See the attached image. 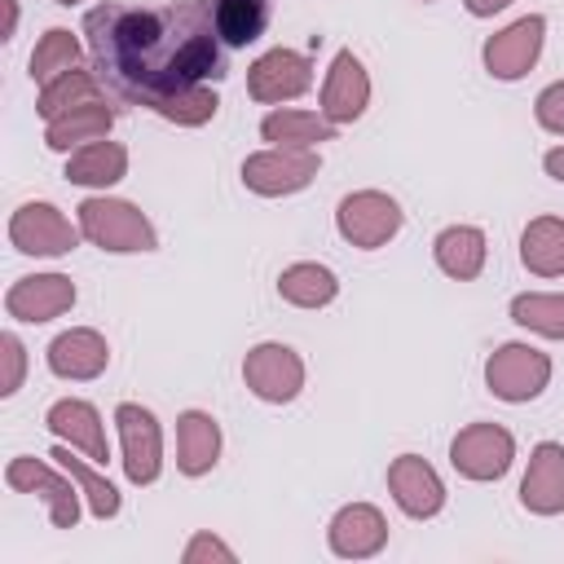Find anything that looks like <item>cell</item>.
<instances>
[{
  "instance_id": "cell-26",
  "label": "cell",
  "mask_w": 564,
  "mask_h": 564,
  "mask_svg": "<svg viewBox=\"0 0 564 564\" xmlns=\"http://www.w3.org/2000/svg\"><path fill=\"white\" fill-rule=\"evenodd\" d=\"M278 295L295 308H326L339 295V278L317 260H295L278 273Z\"/></svg>"
},
{
  "instance_id": "cell-27",
  "label": "cell",
  "mask_w": 564,
  "mask_h": 564,
  "mask_svg": "<svg viewBox=\"0 0 564 564\" xmlns=\"http://www.w3.org/2000/svg\"><path fill=\"white\" fill-rule=\"evenodd\" d=\"M212 13H216L220 44L247 48V44H256L264 35L269 13H273V0H212Z\"/></svg>"
},
{
  "instance_id": "cell-16",
  "label": "cell",
  "mask_w": 564,
  "mask_h": 564,
  "mask_svg": "<svg viewBox=\"0 0 564 564\" xmlns=\"http://www.w3.org/2000/svg\"><path fill=\"white\" fill-rule=\"evenodd\" d=\"M370 106V75L352 48H339L322 79V115L330 123H352Z\"/></svg>"
},
{
  "instance_id": "cell-39",
  "label": "cell",
  "mask_w": 564,
  "mask_h": 564,
  "mask_svg": "<svg viewBox=\"0 0 564 564\" xmlns=\"http://www.w3.org/2000/svg\"><path fill=\"white\" fill-rule=\"evenodd\" d=\"M53 4H79V0H53Z\"/></svg>"
},
{
  "instance_id": "cell-30",
  "label": "cell",
  "mask_w": 564,
  "mask_h": 564,
  "mask_svg": "<svg viewBox=\"0 0 564 564\" xmlns=\"http://www.w3.org/2000/svg\"><path fill=\"white\" fill-rule=\"evenodd\" d=\"M511 322L542 339H564V295L560 291H520L511 300Z\"/></svg>"
},
{
  "instance_id": "cell-31",
  "label": "cell",
  "mask_w": 564,
  "mask_h": 564,
  "mask_svg": "<svg viewBox=\"0 0 564 564\" xmlns=\"http://www.w3.org/2000/svg\"><path fill=\"white\" fill-rule=\"evenodd\" d=\"M79 57H84L79 35H70L66 26H48V31L40 35L35 53H31V79H35V84H48V79H57V75L75 70V66H79Z\"/></svg>"
},
{
  "instance_id": "cell-13",
  "label": "cell",
  "mask_w": 564,
  "mask_h": 564,
  "mask_svg": "<svg viewBox=\"0 0 564 564\" xmlns=\"http://www.w3.org/2000/svg\"><path fill=\"white\" fill-rule=\"evenodd\" d=\"M388 494L410 520H432L445 507V480L419 454H397L388 463Z\"/></svg>"
},
{
  "instance_id": "cell-23",
  "label": "cell",
  "mask_w": 564,
  "mask_h": 564,
  "mask_svg": "<svg viewBox=\"0 0 564 564\" xmlns=\"http://www.w3.org/2000/svg\"><path fill=\"white\" fill-rule=\"evenodd\" d=\"M432 256H436V264H441L445 278L471 282V278H480V269H485L489 242H485V234H480L476 225H445V229L436 234V242H432Z\"/></svg>"
},
{
  "instance_id": "cell-10",
  "label": "cell",
  "mask_w": 564,
  "mask_h": 564,
  "mask_svg": "<svg viewBox=\"0 0 564 564\" xmlns=\"http://www.w3.org/2000/svg\"><path fill=\"white\" fill-rule=\"evenodd\" d=\"M542 44H546V18L542 13H529V18H516L511 26H502L498 35L485 40L480 57H485V70L502 84L511 79H524L538 57H542Z\"/></svg>"
},
{
  "instance_id": "cell-35",
  "label": "cell",
  "mask_w": 564,
  "mask_h": 564,
  "mask_svg": "<svg viewBox=\"0 0 564 564\" xmlns=\"http://www.w3.org/2000/svg\"><path fill=\"white\" fill-rule=\"evenodd\" d=\"M181 560H185V564H203V560H220V564H234L238 555H234V546H229V542H220L216 533H194V538L185 542Z\"/></svg>"
},
{
  "instance_id": "cell-11",
  "label": "cell",
  "mask_w": 564,
  "mask_h": 564,
  "mask_svg": "<svg viewBox=\"0 0 564 564\" xmlns=\"http://www.w3.org/2000/svg\"><path fill=\"white\" fill-rule=\"evenodd\" d=\"M79 238H84L79 225H70L62 216V207H53V203H22L9 216V242L22 256H48V260H57V256L75 251Z\"/></svg>"
},
{
  "instance_id": "cell-21",
  "label": "cell",
  "mask_w": 564,
  "mask_h": 564,
  "mask_svg": "<svg viewBox=\"0 0 564 564\" xmlns=\"http://www.w3.org/2000/svg\"><path fill=\"white\" fill-rule=\"evenodd\" d=\"M123 176H128V150L110 137L88 141V145L70 150V159H66V181L84 185V189H110Z\"/></svg>"
},
{
  "instance_id": "cell-14",
  "label": "cell",
  "mask_w": 564,
  "mask_h": 564,
  "mask_svg": "<svg viewBox=\"0 0 564 564\" xmlns=\"http://www.w3.org/2000/svg\"><path fill=\"white\" fill-rule=\"evenodd\" d=\"M70 304H75V282L66 273H31L4 291V313L13 322H31V326L70 313Z\"/></svg>"
},
{
  "instance_id": "cell-33",
  "label": "cell",
  "mask_w": 564,
  "mask_h": 564,
  "mask_svg": "<svg viewBox=\"0 0 564 564\" xmlns=\"http://www.w3.org/2000/svg\"><path fill=\"white\" fill-rule=\"evenodd\" d=\"M533 119H538L546 132L564 137V79H555V84H546V88L538 93V101H533Z\"/></svg>"
},
{
  "instance_id": "cell-24",
  "label": "cell",
  "mask_w": 564,
  "mask_h": 564,
  "mask_svg": "<svg viewBox=\"0 0 564 564\" xmlns=\"http://www.w3.org/2000/svg\"><path fill=\"white\" fill-rule=\"evenodd\" d=\"M260 137L269 145H291V150H317L322 141L335 137V123L317 110H291V106H278L260 119Z\"/></svg>"
},
{
  "instance_id": "cell-28",
  "label": "cell",
  "mask_w": 564,
  "mask_h": 564,
  "mask_svg": "<svg viewBox=\"0 0 564 564\" xmlns=\"http://www.w3.org/2000/svg\"><path fill=\"white\" fill-rule=\"evenodd\" d=\"M101 88H106V84L97 79V70L75 66V70H66V75L40 84L35 110H40V119L48 123V119H57V115H66V110H75V106H84V101H101Z\"/></svg>"
},
{
  "instance_id": "cell-25",
  "label": "cell",
  "mask_w": 564,
  "mask_h": 564,
  "mask_svg": "<svg viewBox=\"0 0 564 564\" xmlns=\"http://www.w3.org/2000/svg\"><path fill=\"white\" fill-rule=\"evenodd\" d=\"M520 264L538 278H564V220L533 216L520 234Z\"/></svg>"
},
{
  "instance_id": "cell-12",
  "label": "cell",
  "mask_w": 564,
  "mask_h": 564,
  "mask_svg": "<svg viewBox=\"0 0 564 564\" xmlns=\"http://www.w3.org/2000/svg\"><path fill=\"white\" fill-rule=\"evenodd\" d=\"M308 84H313V62L295 48H269L247 70V93L264 106L295 101L300 93H308Z\"/></svg>"
},
{
  "instance_id": "cell-18",
  "label": "cell",
  "mask_w": 564,
  "mask_h": 564,
  "mask_svg": "<svg viewBox=\"0 0 564 564\" xmlns=\"http://www.w3.org/2000/svg\"><path fill=\"white\" fill-rule=\"evenodd\" d=\"M44 427L66 441L70 449L88 454L93 463H106L110 458V445H106V423L97 414L93 401H79V397H66V401H53L48 414H44Z\"/></svg>"
},
{
  "instance_id": "cell-4",
  "label": "cell",
  "mask_w": 564,
  "mask_h": 564,
  "mask_svg": "<svg viewBox=\"0 0 564 564\" xmlns=\"http://www.w3.org/2000/svg\"><path fill=\"white\" fill-rule=\"evenodd\" d=\"M4 480H9L18 494H35V498L44 502L53 529H75V524H79V498H84V494H79L75 476H70L62 463L48 467L44 458L18 454V458H9Z\"/></svg>"
},
{
  "instance_id": "cell-7",
  "label": "cell",
  "mask_w": 564,
  "mask_h": 564,
  "mask_svg": "<svg viewBox=\"0 0 564 564\" xmlns=\"http://www.w3.org/2000/svg\"><path fill=\"white\" fill-rule=\"evenodd\" d=\"M449 463L467 480H502L516 463V436L502 423H467L449 441Z\"/></svg>"
},
{
  "instance_id": "cell-17",
  "label": "cell",
  "mask_w": 564,
  "mask_h": 564,
  "mask_svg": "<svg viewBox=\"0 0 564 564\" xmlns=\"http://www.w3.org/2000/svg\"><path fill=\"white\" fill-rule=\"evenodd\" d=\"M44 361H48V370H53L57 379L88 383V379H97V375L110 366V344H106V335L93 330V326H70V330H62V335L48 344Z\"/></svg>"
},
{
  "instance_id": "cell-2",
  "label": "cell",
  "mask_w": 564,
  "mask_h": 564,
  "mask_svg": "<svg viewBox=\"0 0 564 564\" xmlns=\"http://www.w3.org/2000/svg\"><path fill=\"white\" fill-rule=\"evenodd\" d=\"M75 225L79 234L101 247V251H115V256H128V251H154L159 247V234L150 225V216L128 203V198H106V194H93L75 207Z\"/></svg>"
},
{
  "instance_id": "cell-9",
  "label": "cell",
  "mask_w": 564,
  "mask_h": 564,
  "mask_svg": "<svg viewBox=\"0 0 564 564\" xmlns=\"http://www.w3.org/2000/svg\"><path fill=\"white\" fill-rule=\"evenodd\" d=\"M115 427H119V445H123V476L132 485H154L159 471H163V427H159V419L137 401H119L115 405Z\"/></svg>"
},
{
  "instance_id": "cell-37",
  "label": "cell",
  "mask_w": 564,
  "mask_h": 564,
  "mask_svg": "<svg viewBox=\"0 0 564 564\" xmlns=\"http://www.w3.org/2000/svg\"><path fill=\"white\" fill-rule=\"evenodd\" d=\"M542 167H546V176H551V181H564V145L546 150V154H542Z\"/></svg>"
},
{
  "instance_id": "cell-1",
  "label": "cell",
  "mask_w": 564,
  "mask_h": 564,
  "mask_svg": "<svg viewBox=\"0 0 564 564\" xmlns=\"http://www.w3.org/2000/svg\"><path fill=\"white\" fill-rule=\"evenodd\" d=\"M84 44L97 79L115 97L150 110L225 75L212 0H101L84 13Z\"/></svg>"
},
{
  "instance_id": "cell-34",
  "label": "cell",
  "mask_w": 564,
  "mask_h": 564,
  "mask_svg": "<svg viewBox=\"0 0 564 564\" xmlns=\"http://www.w3.org/2000/svg\"><path fill=\"white\" fill-rule=\"evenodd\" d=\"M0 348H4V383H0V397H13L22 388V379H26V348H22V339L13 330L0 335Z\"/></svg>"
},
{
  "instance_id": "cell-19",
  "label": "cell",
  "mask_w": 564,
  "mask_h": 564,
  "mask_svg": "<svg viewBox=\"0 0 564 564\" xmlns=\"http://www.w3.org/2000/svg\"><path fill=\"white\" fill-rule=\"evenodd\" d=\"M520 502L533 516H560L564 511V445L542 441L529 454V471L520 480Z\"/></svg>"
},
{
  "instance_id": "cell-38",
  "label": "cell",
  "mask_w": 564,
  "mask_h": 564,
  "mask_svg": "<svg viewBox=\"0 0 564 564\" xmlns=\"http://www.w3.org/2000/svg\"><path fill=\"white\" fill-rule=\"evenodd\" d=\"M18 31V0H4V40H13Z\"/></svg>"
},
{
  "instance_id": "cell-29",
  "label": "cell",
  "mask_w": 564,
  "mask_h": 564,
  "mask_svg": "<svg viewBox=\"0 0 564 564\" xmlns=\"http://www.w3.org/2000/svg\"><path fill=\"white\" fill-rule=\"evenodd\" d=\"M75 454H79V449H70V445L62 441L48 458H57V463L75 476V485H79V494H84V502H88V511H93L97 520H115V516H119V489H115V485L93 467V458H88V454H84V458H75Z\"/></svg>"
},
{
  "instance_id": "cell-5",
  "label": "cell",
  "mask_w": 564,
  "mask_h": 564,
  "mask_svg": "<svg viewBox=\"0 0 564 564\" xmlns=\"http://www.w3.org/2000/svg\"><path fill=\"white\" fill-rule=\"evenodd\" d=\"M401 220H405V216H401L397 198L383 194V189H352V194H344L339 207H335V229H339V238L352 242V247H361V251H375V247L392 242V238L401 234Z\"/></svg>"
},
{
  "instance_id": "cell-8",
  "label": "cell",
  "mask_w": 564,
  "mask_h": 564,
  "mask_svg": "<svg viewBox=\"0 0 564 564\" xmlns=\"http://www.w3.org/2000/svg\"><path fill=\"white\" fill-rule=\"evenodd\" d=\"M242 383L251 388V397H260L269 405H286L304 388V361L291 344L264 339L242 357Z\"/></svg>"
},
{
  "instance_id": "cell-3",
  "label": "cell",
  "mask_w": 564,
  "mask_h": 564,
  "mask_svg": "<svg viewBox=\"0 0 564 564\" xmlns=\"http://www.w3.org/2000/svg\"><path fill=\"white\" fill-rule=\"evenodd\" d=\"M546 383H551V357L533 344H498L485 361V388L507 405H524L542 397Z\"/></svg>"
},
{
  "instance_id": "cell-32",
  "label": "cell",
  "mask_w": 564,
  "mask_h": 564,
  "mask_svg": "<svg viewBox=\"0 0 564 564\" xmlns=\"http://www.w3.org/2000/svg\"><path fill=\"white\" fill-rule=\"evenodd\" d=\"M216 110H220V97H216V88H212V84H194V88L176 93L172 101H163L154 115H163L167 123H181V128H198V123L216 119Z\"/></svg>"
},
{
  "instance_id": "cell-22",
  "label": "cell",
  "mask_w": 564,
  "mask_h": 564,
  "mask_svg": "<svg viewBox=\"0 0 564 564\" xmlns=\"http://www.w3.org/2000/svg\"><path fill=\"white\" fill-rule=\"evenodd\" d=\"M220 458V423L207 410H185L176 419V467L185 476H207Z\"/></svg>"
},
{
  "instance_id": "cell-20",
  "label": "cell",
  "mask_w": 564,
  "mask_h": 564,
  "mask_svg": "<svg viewBox=\"0 0 564 564\" xmlns=\"http://www.w3.org/2000/svg\"><path fill=\"white\" fill-rule=\"evenodd\" d=\"M110 128H115V110L106 106V97L101 101H84V106H75V110H66V115L44 123V145L57 150V154H70V150H79L88 141L110 137Z\"/></svg>"
},
{
  "instance_id": "cell-15",
  "label": "cell",
  "mask_w": 564,
  "mask_h": 564,
  "mask_svg": "<svg viewBox=\"0 0 564 564\" xmlns=\"http://www.w3.org/2000/svg\"><path fill=\"white\" fill-rule=\"evenodd\" d=\"M326 542H330V555L339 560H370L388 546V520L375 502H348L330 516Z\"/></svg>"
},
{
  "instance_id": "cell-36",
  "label": "cell",
  "mask_w": 564,
  "mask_h": 564,
  "mask_svg": "<svg viewBox=\"0 0 564 564\" xmlns=\"http://www.w3.org/2000/svg\"><path fill=\"white\" fill-rule=\"evenodd\" d=\"M463 4H467L471 18H494V13H502L511 0H463Z\"/></svg>"
},
{
  "instance_id": "cell-6",
  "label": "cell",
  "mask_w": 564,
  "mask_h": 564,
  "mask_svg": "<svg viewBox=\"0 0 564 564\" xmlns=\"http://www.w3.org/2000/svg\"><path fill=\"white\" fill-rule=\"evenodd\" d=\"M322 159L317 150H291V145H269L242 159V185L260 198H286L300 194L317 176Z\"/></svg>"
},
{
  "instance_id": "cell-40",
  "label": "cell",
  "mask_w": 564,
  "mask_h": 564,
  "mask_svg": "<svg viewBox=\"0 0 564 564\" xmlns=\"http://www.w3.org/2000/svg\"><path fill=\"white\" fill-rule=\"evenodd\" d=\"M423 4H427V0H423Z\"/></svg>"
}]
</instances>
